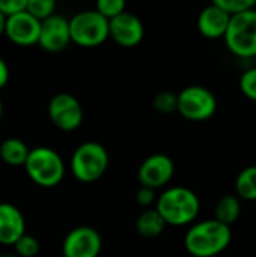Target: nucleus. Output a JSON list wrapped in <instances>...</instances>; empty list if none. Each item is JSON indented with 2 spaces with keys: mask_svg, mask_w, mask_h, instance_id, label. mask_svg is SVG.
Returning <instances> with one entry per match:
<instances>
[{
  "mask_svg": "<svg viewBox=\"0 0 256 257\" xmlns=\"http://www.w3.org/2000/svg\"><path fill=\"white\" fill-rule=\"evenodd\" d=\"M27 0H0V12L8 18L26 11Z\"/></svg>",
  "mask_w": 256,
  "mask_h": 257,
  "instance_id": "26",
  "label": "nucleus"
},
{
  "mask_svg": "<svg viewBox=\"0 0 256 257\" xmlns=\"http://www.w3.org/2000/svg\"><path fill=\"white\" fill-rule=\"evenodd\" d=\"M216 110V95L204 86L192 84L177 95V111L187 120L205 122L214 116Z\"/></svg>",
  "mask_w": 256,
  "mask_h": 257,
  "instance_id": "7",
  "label": "nucleus"
},
{
  "mask_svg": "<svg viewBox=\"0 0 256 257\" xmlns=\"http://www.w3.org/2000/svg\"><path fill=\"white\" fill-rule=\"evenodd\" d=\"M231 241V227L210 218L190 226L184 236V247L193 257H216L229 247Z\"/></svg>",
  "mask_w": 256,
  "mask_h": 257,
  "instance_id": "1",
  "label": "nucleus"
},
{
  "mask_svg": "<svg viewBox=\"0 0 256 257\" xmlns=\"http://www.w3.org/2000/svg\"><path fill=\"white\" fill-rule=\"evenodd\" d=\"M164 227L166 223L155 211V208H149L143 211L136 220V230L143 238H155L163 233Z\"/></svg>",
  "mask_w": 256,
  "mask_h": 257,
  "instance_id": "18",
  "label": "nucleus"
},
{
  "mask_svg": "<svg viewBox=\"0 0 256 257\" xmlns=\"http://www.w3.org/2000/svg\"><path fill=\"white\" fill-rule=\"evenodd\" d=\"M24 170L33 184L42 188H53L65 176V163L54 149L38 146L29 151Z\"/></svg>",
  "mask_w": 256,
  "mask_h": 257,
  "instance_id": "3",
  "label": "nucleus"
},
{
  "mask_svg": "<svg viewBox=\"0 0 256 257\" xmlns=\"http://www.w3.org/2000/svg\"><path fill=\"white\" fill-rule=\"evenodd\" d=\"M231 17L214 2L205 6L198 17V30L207 39H220L225 36Z\"/></svg>",
  "mask_w": 256,
  "mask_h": 257,
  "instance_id": "15",
  "label": "nucleus"
},
{
  "mask_svg": "<svg viewBox=\"0 0 256 257\" xmlns=\"http://www.w3.org/2000/svg\"><path fill=\"white\" fill-rule=\"evenodd\" d=\"M136 200L140 206L149 209V206H152L157 202V194L155 190L152 188H146V187H140L137 194H136Z\"/></svg>",
  "mask_w": 256,
  "mask_h": 257,
  "instance_id": "27",
  "label": "nucleus"
},
{
  "mask_svg": "<svg viewBox=\"0 0 256 257\" xmlns=\"http://www.w3.org/2000/svg\"><path fill=\"white\" fill-rule=\"evenodd\" d=\"M237 197L249 202H256V166L244 167L235 179Z\"/></svg>",
  "mask_w": 256,
  "mask_h": 257,
  "instance_id": "19",
  "label": "nucleus"
},
{
  "mask_svg": "<svg viewBox=\"0 0 256 257\" xmlns=\"http://www.w3.org/2000/svg\"><path fill=\"white\" fill-rule=\"evenodd\" d=\"M155 211L164 220L166 226H187L198 218L201 200L187 187H170L157 197Z\"/></svg>",
  "mask_w": 256,
  "mask_h": 257,
  "instance_id": "2",
  "label": "nucleus"
},
{
  "mask_svg": "<svg viewBox=\"0 0 256 257\" xmlns=\"http://www.w3.org/2000/svg\"><path fill=\"white\" fill-rule=\"evenodd\" d=\"M26 233V220L21 211L8 202H0V244L14 247Z\"/></svg>",
  "mask_w": 256,
  "mask_h": 257,
  "instance_id": "14",
  "label": "nucleus"
},
{
  "mask_svg": "<svg viewBox=\"0 0 256 257\" xmlns=\"http://www.w3.org/2000/svg\"><path fill=\"white\" fill-rule=\"evenodd\" d=\"M145 35V27L139 17L124 11L109 21V38L122 47L137 45Z\"/></svg>",
  "mask_w": 256,
  "mask_h": 257,
  "instance_id": "13",
  "label": "nucleus"
},
{
  "mask_svg": "<svg viewBox=\"0 0 256 257\" xmlns=\"http://www.w3.org/2000/svg\"><path fill=\"white\" fill-rule=\"evenodd\" d=\"M109 161V152L101 143L84 142L74 149L69 167L77 181L92 184L106 173Z\"/></svg>",
  "mask_w": 256,
  "mask_h": 257,
  "instance_id": "4",
  "label": "nucleus"
},
{
  "mask_svg": "<svg viewBox=\"0 0 256 257\" xmlns=\"http://www.w3.org/2000/svg\"><path fill=\"white\" fill-rule=\"evenodd\" d=\"M41 21L33 18L27 11L18 12L6 18L5 35L8 39L17 45L29 47L38 44Z\"/></svg>",
  "mask_w": 256,
  "mask_h": 257,
  "instance_id": "12",
  "label": "nucleus"
},
{
  "mask_svg": "<svg viewBox=\"0 0 256 257\" xmlns=\"http://www.w3.org/2000/svg\"><path fill=\"white\" fill-rule=\"evenodd\" d=\"M214 3L229 17L255 8V0H214Z\"/></svg>",
  "mask_w": 256,
  "mask_h": 257,
  "instance_id": "24",
  "label": "nucleus"
},
{
  "mask_svg": "<svg viewBox=\"0 0 256 257\" xmlns=\"http://www.w3.org/2000/svg\"><path fill=\"white\" fill-rule=\"evenodd\" d=\"M241 214V202L237 196L228 194L219 199L216 208H214V220L225 226H232L237 223Z\"/></svg>",
  "mask_w": 256,
  "mask_h": 257,
  "instance_id": "16",
  "label": "nucleus"
},
{
  "mask_svg": "<svg viewBox=\"0 0 256 257\" xmlns=\"http://www.w3.org/2000/svg\"><path fill=\"white\" fill-rule=\"evenodd\" d=\"M5 26H6V17L0 12V36L5 35Z\"/></svg>",
  "mask_w": 256,
  "mask_h": 257,
  "instance_id": "29",
  "label": "nucleus"
},
{
  "mask_svg": "<svg viewBox=\"0 0 256 257\" xmlns=\"http://www.w3.org/2000/svg\"><path fill=\"white\" fill-rule=\"evenodd\" d=\"M26 11L38 21H44L48 17L54 15L56 2L54 0H27Z\"/></svg>",
  "mask_w": 256,
  "mask_h": 257,
  "instance_id": "20",
  "label": "nucleus"
},
{
  "mask_svg": "<svg viewBox=\"0 0 256 257\" xmlns=\"http://www.w3.org/2000/svg\"><path fill=\"white\" fill-rule=\"evenodd\" d=\"M71 42L69 23L62 15H51L41 21L38 45L48 53H59L68 47Z\"/></svg>",
  "mask_w": 256,
  "mask_h": 257,
  "instance_id": "11",
  "label": "nucleus"
},
{
  "mask_svg": "<svg viewBox=\"0 0 256 257\" xmlns=\"http://www.w3.org/2000/svg\"><path fill=\"white\" fill-rule=\"evenodd\" d=\"M15 256L17 257H35L39 253V242L35 236L24 233L15 244H14Z\"/></svg>",
  "mask_w": 256,
  "mask_h": 257,
  "instance_id": "21",
  "label": "nucleus"
},
{
  "mask_svg": "<svg viewBox=\"0 0 256 257\" xmlns=\"http://www.w3.org/2000/svg\"><path fill=\"white\" fill-rule=\"evenodd\" d=\"M152 104H154V108H155L158 113H163V114L175 113V111H177V93L169 92V90L158 92V93L154 96Z\"/></svg>",
  "mask_w": 256,
  "mask_h": 257,
  "instance_id": "22",
  "label": "nucleus"
},
{
  "mask_svg": "<svg viewBox=\"0 0 256 257\" xmlns=\"http://www.w3.org/2000/svg\"><path fill=\"white\" fill-rule=\"evenodd\" d=\"M175 173V164L170 157L164 154H154L149 155L139 167L137 178L140 187L146 188H161L170 182Z\"/></svg>",
  "mask_w": 256,
  "mask_h": 257,
  "instance_id": "10",
  "label": "nucleus"
},
{
  "mask_svg": "<svg viewBox=\"0 0 256 257\" xmlns=\"http://www.w3.org/2000/svg\"><path fill=\"white\" fill-rule=\"evenodd\" d=\"M240 90L247 99L256 102V66L246 69L241 74V77H240Z\"/></svg>",
  "mask_w": 256,
  "mask_h": 257,
  "instance_id": "25",
  "label": "nucleus"
},
{
  "mask_svg": "<svg viewBox=\"0 0 256 257\" xmlns=\"http://www.w3.org/2000/svg\"><path fill=\"white\" fill-rule=\"evenodd\" d=\"M2 114H3V104H2V99H0V120H2Z\"/></svg>",
  "mask_w": 256,
  "mask_h": 257,
  "instance_id": "30",
  "label": "nucleus"
},
{
  "mask_svg": "<svg viewBox=\"0 0 256 257\" xmlns=\"http://www.w3.org/2000/svg\"><path fill=\"white\" fill-rule=\"evenodd\" d=\"M103 239L97 229L91 226L74 227L62 242L63 257H98Z\"/></svg>",
  "mask_w": 256,
  "mask_h": 257,
  "instance_id": "9",
  "label": "nucleus"
},
{
  "mask_svg": "<svg viewBox=\"0 0 256 257\" xmlns=\"http://www.w3.org/2000/svg\"><path fill=\"white\" fill-rule=\"evenodd\" d=\"M226 48L240 59L256 57V11L255 8L232 15L223 36Z\"/></svg>",
  "mask_w": 256,
  "mask_h": 257,
  "instance_id": "5",
  "label": "nucleus"
},
{
  "mask_svg": "<svg viewBox=\"0 0 256 257\" xmlns=\"http://www.w3.org/2000/svg\"><path fill=\"white\" fill-rule=\"evenodd\" d=\"M95 11L101 14L106 20H112L122 14L125 11V2L124 0H98Z\"/></svg>",
  "mask_w": 256,
  "mask_h": 257,
  "instance_id": "23",
  "label": "nucleus"
},
{
  "mask_svg": "<svg viewBox=\"0 0 256 257\" xmlns=\"http://www.w3.org/2000/svg\"><path fill=\"white\" fill-rule=\"evenodd\" d=\"M0 257H17L15 254H5V256H0Z\"/></svg>",
  "mask_w": 256,
  "mask_h": 257,
  "instance_id": "31",
  "label": "nucleus"
},
{
  "mask_svg": "<svg viewBox=\"0 0 256 257\" xmlns=\"http://www.w3.org/2000/svg\"><path fill=\"white\" fill-rule=\"evenodd\" d=\"M255 11H256V2H255Z\"/></svg>",
  "mask_w": 256,
  "mask_h": 257,
  "instance_id": "32",
  "label": "nucleus"
},
{
  "mask_svg": "<svg viewBox=\"0 0 256 257\" xmlns=\"http://www.w3.org/2000/svg\"><path fill=\"white\" fill-rule=\"evenodd\" d=\"M29 151L27 145L17 137L5 139L0 143V158L9 166H24Z\"/></svg>",
  "mask_w": 256,
  "mask_h": 257,
  "instance_id": "17",
  "label": "nucleus"
},
{
  "mask_svg": "<svg viewBox=\"0 0 256 257\" xmlns=\"http://www.w3.org/2000/svg\"><path fill=\"white\" fill-rule=\"evenodd\" d=\"M48 116L60 131H74L83 122V108L80 101L66 92L56 93L48 102Z\"/></svg>",
  "mask_w": 256,
  "mask_h": 257,
  "instance_id": "8",
  "label": "nucleus"
},
{
  "mask_svg": "<svg viewBox=\"0 0 256 257\" xmlns=\"http://www.w3.org/2000/svg\"><path fill=\"white\" fill-rule=\"evenodd\" d=\"M68 23L71 42L80 47H97L109 39V20L95 9L80 11Z\"/></svg>",
  "mask_w": 256,
  "mask_h": 257,
  "instance_id": "6",
  "label": "nucleus"
},
{
  "mask_svg": "<svg viewBox=\"0 0 256 257\" xmlns=\"http://www.w3.org/2000/svg\"><path fill=\"white\" fill-rule=\"evenodd\" d=\"M9 81V68L6 62L0 57V89H3Z\"/></svg>",
  "mask_w": 256,
  "mask_h": 257,
  "instance_id": "28",
  "label": "nucleus"
}]
</instances>
